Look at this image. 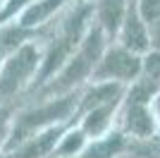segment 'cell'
Wrapping results in <instances>:
<instances>
[{"instance_id":"cell-7","label":"cell","mask_w":160,"mask_h":158,"mask_svg":"<svg viewBox=\"0 0 160 158\" xmlns=\"http://www.w3.org/2000/svg\"><path fill=\"white\" fill-rule=\"evenodd\" d=\"M124 17V0H103L100 3V22L105 26V31L115 34L117 26L122 24Z\"/></svg>"},{"instance_id":"cell-8","label":"cell","mask_w":160,"mask_h":158,"mask_svg":"<svg viewBox=\"0 0 160 158\" xmlns=\"http://www.w3.org/2000/svg\"><path fill=\"white\" fill-rule=\"evenodd\" d=\"M55 141H58V129H48L46 134H41L33 144H29L24 151H19L14 158H41L43 153H48L53 149Z\"/></svg>"},{"instance_id":"cell-9","label":"cell","mask_w":160,"mask_h":158,"mask_svg":"<svg viewBox=\"0 0 160 158\" xmlns=\"http://www.w3.org/2000/svg\"><path fill=\"white\" fill-rule=\"evenodd\" d=\"M60 3L62 0H41V3H36V5H33L31 10H27V14L22 17V24L29 26V24H36V22H43L55 7H60Z\"/></svg>"},{"instance_id":"cell-3","label":"cell","mask_w":160,"mask_h":158,"mask_svg":"<svg viewBox=\"0 0 160 158\" xmlns=\"http://www.w3.org/2000/svg\"><path fill=\"white\" fill-rule=\"evenodd\" d=\"M84 19H86V10L77 12V17H74V19L65 26V31H62L60 41H58V46L53 48V53H50V58H48V62H46V70H43V74H50L55 67H60L65 60H69V55H72L74 46L79 43L81 29H84Z\"/></svg>"},{"instance_id":"cell-6","label":"cell","mask_w":160,"mask_h":158,"mask_svg":"<svg viewBox=\"0 0 160 158\" xmlns=\"http://www.w3.org/2000/svg\"><path fill=\"white\" fill-rule=\"evenodd\" d=\"M69 108H72V98H62L58 101V103L48 105V108H43V110L38 113H31L27 120H24V125H22V129H33L36 125H41V122H48V120H58V118H65L67 113H69Z\"/></svg>"},{"instance_id":"cell-5","label":"cell","mask_w":160,"mask_h":158,"mask_svg":"<svg viewBox=\"0 0 160 158\" xmlns=\"http://www.w3.org/2000/svg\"><path fill=\"white\" fill-rule=\"evenodd\" d=\"M122 43H124V50H146L151 46L148 41V34L141 24V17L136 12V7H132L127 12V19H124V29H122Z\"/></svg>"},{"instance_id":"cell-10","label":"cell","mask_w":160,"mask_h":158,"mask_svg":"<svg viewBox=\"0 0 160 158\" xmlns=\"http://www.w3.org/2000/svg\"><path fill=\"white\" fill-rule=\"evenodd\" d=\"M151 115H148L146 108H141V105H132V110H129V129L136 132V134H148L151 132Z\"/></svg>"},{"instance_id":"cell-2","label":"cell","mask_w":160,"mask_h":158,"mask_svg":"<svg viewBox=\"0 0 160 158\" xmlns=\"http://www.w3.org/2000/svg\"><path fill=\"white\" fill-rule=\"evenodd\" d=\"M36 65H38V50L33 46H22L19 50L10 58L5 72L0 77V96L14 93L24 82H27L29 74L36 70Z\"/></svg>"},{"instance_id":"cell-13","label":"cell","mask_w":160,"mask_h":158,"mask_svg":"<svg viewBox=\"0 0 160 158\" xmlns=\"http://www.w3.org/2000/svg\"><path fill=\"white\" fill-rule=\"evenodd\" d=\"M148 41H153V46L160 50V19H155L153 24H151V36H148Z\"/></svg>"},{"instance_id":"cell-12","label":"cell","mask_w":160,"mask_h":158,"mask_svg":"<svg viewBox=\"0 0 160 158\" xmlns=\"http://www.w3.org/2000/svg\"><path fill=\"white\" fill-rule=\"evenodd\" d=\"M14 36H17L14 31H7V34H2V36H0V58H2V55L10 50V46H12Z\"/></svg>"},{"instance_id":"cell-11","label":"cell","mask_w":160,"mask_h":158,"mask_svg":"<svg viewBox=\"0 0 160 158\" xmlns=\"http://www.w3.org/2000/svg\"><path fill=\"white\" fill-rule=\"evenodd\" d=\"M136 12L148 24H153L155 19H160V0H139V10Z\"/></svg>"},{"instance_id":"cell-15","label":"cell","mask_w":160,"mask_h":158,"mask_svg":"<svg viewBox=\"0 0 160 158\" xmlns=\"http://www.w3.org/2000/svg\"><path fill=\"white\" fill-rule=\"evenodd\" d=\"M155 108H158V113H160V96H158V101H155Z\"/></svg>"},{"instance_id":"cell-4","label":"cell","mask_w":160,"mask_h":158,"mask_svg":"<svg viewBox=\"0 0 160 158\" xmlns=\"http://www.w3.org/2000/svg\"><path fill=\"white\" fill-rule=\"evenodd\" d=\"M141 70L139 58H134L129 50H112L108 53L105 60H100V67L96 77L100 79H134Z\"/></svg>"},{"instance_id":"cell-1","label":"cell","mask_w":160,"mask_h":158,"mask_svg":"<svg viewBox=\"0 0 160 158\" xmlns=\"http://www.w3.org/2000/svg\"><path fill=\"white\" fill-rule=\"evenodd\" d=\"M100 48H103V41H100V31L96 29V31H91V36L84 41L79 55L72 58V62L62 70L60 79L53 84V91H65V89L74 86L77 82H81V79L93 70L96 60H98V55H100Z\"/></svg>"},{"instance_id":"cell-14","label":"cell","mask_w":160,"mask_h":158,"mask_svg":"<svg viewBox=\"0 0 160 158\" xmlns=\"http://www.w3.org/2000/svg\"><path fill=\"white\" fill-rule=\"evenodd\" d=\"M2 129H5V120H2V113H0V137H2Z\"/></svg>"}]
</instances>
